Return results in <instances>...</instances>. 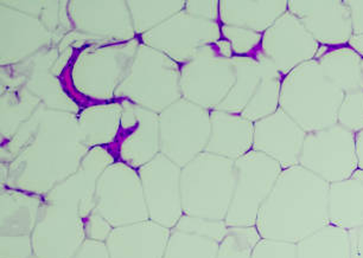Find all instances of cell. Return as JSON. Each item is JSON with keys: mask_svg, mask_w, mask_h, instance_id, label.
<instances>
[{"mask_svg": "<svg viewBox=\"0 0 363 258\" xmlns=\"http://www.w3.org/2000/svg\"><path fill=\"white\" fill-rule=\"evenodd\" d=\"M329 187L301 165L284 168L259 210L262 238L297 244L329 225Z\"/></svg>", "mask_w": 363, "mask_h": 258, "instance_id": "cell-1", "label": "cell"}, {"mask_svg": "<svg viewBox=\"0 0 363 258\" xmlns=\"http://www.w3.org/2000/svg\"><path fill=\"white\" fill-rule=\"evenodd\" d=\"M87 152L73 124H45L12 161L9 182L23 192L48 194L77 171Z\"/></svg>", "mask_w": 363, "mask_h": 258, "instance_id": "cell-2", "label": "cell"}, {"mask_svg": "<svg viewBox=\"0 0 363 258\" xmlns=\"http://www.w3.org/2000/svg\"><path fill=\"white\" fill-rule=\"evenodd\" d=\"M343 98L345 91L328 80L317 59H311L283 77L279 108L311 133L337 124Z\"/></svg>", "mask_w": 363, "mask_h": 258, "instance_id": "cell-3", "label": "cell"}, {"mask_svg": "<svg viewBox=\"0 0 363 258\" xmlns=\"http://www.w3.org/2000/svg\"><path fill=\"white\" fill-rule=\"evenodd\" d=\"M235 184V161L211 153H201L182 168L183 213L225 222Z\"/></svg>", "mask_w": 363, "mask_h": 258, "instance_id": "cell-4", "label": "cell"}, {"mask_svg": "<svg viewBox=\"0 0 363 258\" xmlns=\"http://www.w3.org/2000/svg\"><path fill=\"white\" fill-rule=\"evenodd\" d=\"M283 171L276 160L252 149L235 161L236 184L227 226H255L259 210Z\"/></svg>", "mask_w": 363, "mask_h": 258, "instance_id": "cell-5", "label": "cell"}, {"mask_svg": "<svg viewBox=\"0 0 363 258\" xmlns=\"http://www.w3.org/2000/svg\"><path fill=\"white\" fill-rule=\"evenodd\" d=\"M95 210L113 228L149 221L138 170L118 161L109 165L96 182Z\"/></svg>", "mask_w": 363, "mask_h": 258, "instance_id": "cell-6", "label": "cell"}, {"mask_svg": "<svg viewBox=\"0 0 363 258\" xmlns=\"http://www.w3.org/2000/svg\"><path fill=\"white\" fill-rule=\"evenodd\" d=\"M298 165L330 185L350 178L359 168L355 133L338 124L306 133Z\"/></svg>", "mask_w": 363, "mask_h": 258, "instance_id": "cell-7", "label": "cell"}, {"mask_svg": "<svg viewBox=\"0 0 363 258\" xmlns=\"http://www.w3.org/2000/svg\"><path fill=\"white\" fill-rule=\"evenodd\" d=\"M31 240L37 258H73L86 240L84 218L79 206L45 200Z\"/></svg>", "mask_w": 363, "mask_h": 258, "instance_id": "cell-8", "label": "cell"}, {"mask_svg": "<svg viewBox=\"0 0 363 258\" xmlns=\"http://www.w3.org/2000/svg\"><path fill=\"white\" fill-rule=\"evenodd\" d=\"M182 168L160 153L138 170L149 219L174 229L183 213L181 194Z\"/></svg>", "mask_w": 363, "mask_h": 258, "instance_id": "cell-9", "label": "cell"}, {"mask_svg": "<svg viewBox=\"0 0 363 258\" xmlns=\"http://www.w3.org/2000/svg\"><path fill=\"white\" fill-rule=\"evenodd\" d=\"M320 47L306 26L289 10L262 35V54L283 77L303 63L316 59Z\"/></svg>", "mask_w": 363, "mask_h": 258, "instance_id": "cell-10", "label": "cell"}, {"mask_svg": "<svg viewBox=\"0 0 363 258\" xmlns=\"http://www.w3.org/2000/svg\"><path fill=\"white\" fill-rule=\"evenodd\" d=\"M287 10L301 20L320 47L348 45L352 36V24L345 1L290 0Z\"/></svg>", "mask_w": 363, "mask_h": 258, "instance_id": "cell-11", "label": "cell"}, {"mask_svg": "<svg viewBox=\"0 0 363 258\" xmlns=\"http://www.w3.org/2000/svg\"><path fill=\"white\" fill-rule=\"evenodd\" d=\"M211 131V122L201 114L167 115L160 124V153L184 168L206 152Z\"/></svg>", "mask_w": 363, "mask_h": 258, "instance_id": "cell-12", "label": "cell"}, {"mask_svg": "<svg viewBox=\"0 0 363 258\" xmlns=\"http://www.w3.org/2000/svg\"><path fill=\"white\" fill-rule=\"evenodd\" d=\"M306 131L283 110L255 122L253 149L264 153L284 168L298 165Z\"/></svg>", "mask_w": 363, "mask_h": 258, "instance_id": "cell-13", "label": "cell"}, {"mask_svg": "<svg viewBox=\"0 0 363 258\" xmlns=\"http://www.w3.org/2000/svg\"><path fill=\"white\" fill-rule=\"evenodd\" d=\"M170 233L149 219L114 228L106 245L111 258H163Z\"/></svg>", "mask_w": 363, "mask_h": 258, "instance_id": "cell-14", "label": "cell"}, {"mask_svg": "<svg viewBox=\"0 0 363 258\" xmlns=\"http://www.w3.org/2000/svg\"><path fill=\"white\" fill-rule=\"evenodd\" d=\"M255 124L241 114H216L206 152L236 161L253 149Z\"/></svg>", "mask_w": 363, "mask_h": 258, "instance_id": "cell-15", "label": "cell"}, {"mask_svg": "<svg viewBox=\"0 0 363 258\" xmlns=\"http://www.w3.org/2000/svg\"><path fill=\"white\" fill-rule=\"evenodd\" d=\"M329 222L347 231L363 226V170L329 187Z\"/></svg>", "mask_w": 363, "mask_h": 258, "instance_id": "cell-16", "label": "cell"}, {"mask_svg": "<svg viewBox=\"0 0 363 258\" xmlns=\"http://www.w3.org/2000/svg\"><path fill=\"white\" fill-rule=\"evenodd\" d=\"M316 59L328 80L345 94L363 89V59L349 45L320 47Z\"/></svg>", "mask_w": 363, "mask_h": 258, "instance_id": "cell-17", "label": "cell"}, {"mask_svg": "<svg viewBox=\"0 0 363 258\" xmlns=\"http://www.w3.org/2000/svg\"><path fill=\"white\" fill-rule=\"evenodd\" d=\"M42 205V200L23 191L1 193V236L31 235Z\"/></svg>", "mask_w": 363, "mask_h": 258, "instance_id": "cell-18", "label": "cell"}, {"mask_svg": "<svg viewBox=\"0 0 363 258\" xmlns=\"http://www.w3.org/2000/svg\"><path fill=\"white\" fill-rule=\"evenodd\" d=\"M297 258H352L350 233L329 224L297 243Z\"/></svg>", "mask_w": 363, "mask_h": 258, "instance_id": "cell-19", "label": "cell"}, {"mask_svg": "<svg viewBox=\"0 0 363 258\" xmlns=\"http://www.w3.org/2000/svg\"><path fill=\"white\" fill-rule=\"evenodd\" d=\"M218 243L208 237L172 229L163 258H216Z\"/></svg>", "mask_w": 363, "mask_h": 258, "instance_id": "cell-20", "label": "cell"}, {"mask_svg": "<svg viewBox=\"0 0 363 258\" xmlns=\"http://www.w3.org/2000/svg\"><path fill=\"white\" fill-rule=\"evenodd\" d=\"M262 236L255 226H228L216 258H251Z\"/></svg>", "mask_w": 363, "mask_h": 258, "instance_id": "cell-21", "label": "cell"}, {"mask_svg": "<svg viewBox=\"0 0 363 258\" xmlns=\"http://www.w3.org/2000/svg\"><path fill=\"white\" fill-rule=\"evenodd\" d=\"M337 124L345 129L357 133L363 129V89L345 93L338 110Z\"/></svg>", "mask_w": 363, "mask_h": 258, "instance_id": "cell-22", "label": "cell"}, {"mask_svg": "<svg viewBox=\"0 0 363 258\" xmlns=\"http://www.w3.org/2000/svg\"><path fill=\"white\" fill-rule=\"evenodd\" d=\"M174 229L184 231V233H195L199 236L208 237L211 240L221 242L227 233L228 226L223 221H211V219L183 215Z\"/></svg>", "mask_w": 363, "mask_h": 258, "instance_id": "cell-23", "label": "cell"}, {"mask_svg": "<svg viewBox=\"0 0 363 258\" xmlns=\"http://www.w3.org/2000/svg\"><path fill=\"white\" fill-rule=\"evenodd\" d=\"M251 258H297V244L262 238Z\"/></svg>", "mask_w": 363, "mask_h": 258, "instance_id": "cell-24", "label": "cell"}, {"mask_svg": "<svg viewBox=\"0 0 363 258\" xmlns=\"http://www.w3.org/2000/svg\"><path fill=\"white\" fill-rule=\"evenodd\" d=\"M31 235L1 236V258H33Z\"/></svg>", "mask_w": 363, "mask_h": 258, "instance_id": "cell-25", "label": "cell"}, {"mask_svg": "<svg viewBox=\"0 0 363 258\" xmlns=\"http://www.w3.org/2000/svg\"><path fill=\"white\" fill-rule=\"evenodd\" d=\"M113 229L114 228L96 210H93L84 218L86 240H98V242H105L106 243V240H108Z\"/></svg>", "mask_w": 363, "mask_h": 258, "instance_id": "cell-26", "label": "cell"}, {"mask_svg": "<svg viewBox=\"0 0 363 258\" xmlns=\"http://www.w3.org/2000/svg\"><path fill=\"white\" fill-rule=\"evenodd\" d=\"M73 258H111L105 242L86 240Z\"/></svg>", "mask_w": 363, "mask_h": 258, "instance_id": "cell-27", "label": "cell"}, {"mask_svg": "<svg viewBox=\"0 0 363 258\" xmlns=\"http://www.w3.org/2000/svg\"><path fill=\"white\" fill-rule=\"evenodd\" d=\"M352 16V35L363 33V1L347 0L345 1Z\"/></svg>", "mask_w": 363, "mask_h": 258, "instance_id": "cell-28", "label": "cell"}, {"mask_svg": "<svg viewBox=\"0 0 363 258\" xmlns=\"http://www.w3.org/2000/svg\"><path fill=\"white\" fill-rule=\"evenodd\" d=\"M350 233L352 245V258H363V226Z\"/></svg>", "mask_w": 363, "mask_h": 258, "instance_id": "cell-29", "label": "cell"}, {"mask_svg": "<svg viewBox=\"0 0 363 258\" xmlns=\"http://www.w3.org/2000/svg\"><path fill=\"white\" fill-rule=\"evenodd\" d=\"M356 158L359 170H363V129L355 134Z\"/></svg>", "mask_w": 363, "mask_h": 258, "instance_id": "cell-30", "label": "cell"}, {"mask_svg": "<svg viewBox=\"0 0 363 258\" xmlns=\"http://www.w3.org/2000/svg\"><path fill=\"white\" fill-rule=\"evenodd\" d=\"M348 45L363 59V33L362 35H352Z\"/></svg>", "mask_w": 363, "mask_h": 258, "instance_id": "cell-31", "label": "cell"}, {"mask_svg": "<svg viewBox=\"0 0 363 258\" xmlns=\"http://www.w3.org/2000/svg\"><path fill=\"white\" fill-rule=\"evenodd\" d=\"M362 71H363V61H362Z\"/></svg>", "mask_w": 363, "mask_h": 258, "instance_id": "cell-32", "label": "cell"}, {"mask_svg": "<svg viewBox=\"0 0 363 258\" xmlns=\"http://www.w3.org/2000/svg\"><path fill=\"white\" fill-rule=\"evenodd\" d=\"M33 258H37V257H36V256H33Z\"/></svg>", "mask_w": 363, "mask_h": 258, "instance_id": "cell-33", "label": "cell"}]
</instances>
